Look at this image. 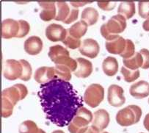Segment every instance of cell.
<instances>
[{
	"label": "cell",
	"instance_id": "cell-1",
	"mask_svg": "<svg viewBox=\"0 0 149 133\" xmlns=\"http://www.w3.org/2000/svg\"><path fill=\"white\" fill-rule=\"evenodd\" d=\"M38 96L46 118L60 127L69 125L83 107L82 99L73 85L60 79L41 84Z\"/></svg>",
	"mask_w": 149,
	"mask_h": 133
},
{
	"label": "cell",
	"instance_id": "cell-2",
	"mask_svg": "<svg viewBox=\"0 0 149 133\" xmlns=\"http://www.w3.org/2000/svg\"><path fill=\"white\" fill-rule=\"evenodd\" d=\"M126 28V19L120 15L113 16L107 23L102 25L100 29L102 37L107 41L116 38Z\"/></svg>",
	"mask_w": 149,
	"mask_h": 133
},
{
	"label": "cell",
	"instance_id": "cell-3",
	"mask_svg": "<svg viewBox=\"0 0 149 133\" xmlns=\"http://www.w3.org/2000/svg\"><path fill=\"white\" fill-rule=\"evenodd\" d=\"M49 58L55 65H65L69 67L71 71L75 72L77 69V62L70 57L68 50L60 45H54L49 48L48 53Z\"/></svg>",
	"mask_w": 149,
	"mask_h": 133
},
{
	"label": "cell",
	"instance_id": "cell-4",
	"mask_svg": "<svg viewBox=\"0 0 149 133\" xmlns=\"http://www.w3.org/2000/svg\"><path fill=\"white\" fill-rule=\"evenodd\" d=\"M92 120V113L85 107H81L68 125V131L70 133H85Z\"/></svg>",
	"mask_w": 149,
	"mask_h": 133
},
{
	"label": "cell",
	"instance_id": "cell-5",
	"mask_svg": "<svg viewBox=\"0 0 149 133\" xmlns=\"http://www.w3.org/2000/svg\"><path fill=\"white\" fill-rule=\"evenodd\" d=\"M141 116V108L137 105L132 104L118 112L116 121L122 127H129L138 123Z\"/></svg>",
	"mask_w": 149,
	"mask_h": 133
},
{
	"label": "cell",
	"instance_id": "cell-6",
	"mask_svg": "<svg viewBox=\"0 0 149 133\" xmlns=\"http://www.w3.org/2000/svg\"><path fill=\"white\" fill-rule=\"evenodd\" d=\"M104 98V89L99 84H92L85 90L84 100L92 108H95L101 104Z\"/></svg>",
	"mask_w": 149,
	"mask_h": 133
},
{
	"label": "cell",
	"instance_id": "cell-7",
	"mask_svg": "<svg viewBox=\"0 0 149 133\" xmlns=\"http://www.w3.org/2000/svg\"><path fill=\"white\" fill-rule=\"evenodd\" d=\"M28 94L26 87L23 84H16L10 88H8L2 91V96L5 97L12 102L14 106L18 102L24 99Z\"/></svg>",
	"mask_w": 149,
	"mask_h": 133
},
{
	"label": "cell",
	"instance_id": "cell-8",
	"mask_svg": "<svg viewBox=\"0 0 149 133\" xmlns=\"http://www.w3.org/2000/svg\"><path fill=\"white\" fill-rule=\"evenodd\" d=\"M23 66L19 61L9 59L5 61L3 66V76L9 80L20 79L22 75Z\"/></svg>",
	"mask_w": 149,
	"mask_h": 133
},
{
	"label": "cell",
	"instance_id": "cell-9",
	"mask_svg": "<svg viewBox=\"0 0 149 133\" xmlns=\"http://www.w3.org/2000/svg\"><path fill=\"white\" fill-rule=\"evenodd\" d=\"M123 92V89L119 85H111L108 88L107 100L109 104L116 107L123 105L126 102Z\"/></svg>",
	"mask_w": 149,
	"mask_h": 133
},
{
	"label": "cell",
	"instance_id": "cell-10",
	"mask_svg": "<svg viewBox=\"0 0 149 133\" xmlns=\"http://www.w3.org/2000/svg\"><path fill=\"white\" fill-rule=\"evenodd\" d=\"M68 30H66L62 25L57 24H49L45 31L46 38L52 42L63 41L65 39Z\"/></svg>",
	"mask_w": 149,
	"mask_h": 133
},
{
	"label": "cell",
	"instance_id": "cell-11",
	"mask_svg": "<svg viewBox=\"0 0 149 133\" xmlns=\"http://www.w3.org/2000/svg\"><path fill=\"white\" fill-rule=\"evenodd\" d=\"M79 51L84 56L90 58H95L100 51V47L98 42L94 39L87 38L82 41L81 47L79 48Z\"/></svg>",
	"mask_w": 149,
	"mask_h": 133
},
{
	"label": "cell",
	"instance_id": "cell-12",
	"mask_svg": "<svg viewBox=\"0 0 149 133\" xmlns=\"http://www.w3.org/2000/svg\"><path fill=\"white\" fill-rule=\"evenodd\" d=\"M34 79L38 83L45 84L58 78L56 75L54 67L43 66L36 70L34 74Z\"/></svg>",
	"mask_w": 149,
	"mask_h": 133
},
{
	"label": "cell",
	"instance_id": "cell-13",
	"mask_svg": "<svg viewBox=\"0 0 149 133\" xmlns=\"http://www.w3.org/2000/svg\"><path fill=\"white\" fill-rule=\"evenodd\" d=\"M19 24L18 21L7 19L2 23V37L5 39H10L17 37Z\"/></svg>",
	"mask_w": 149,
	"mask_h": 133
},
{
	"label": "cell",
	"instance_id": "cell-14",
	"mask_svg": "<svg viewBox=\"0 0 149 133\" xmlns=\"http://www.w3.org/2000/svg\"><path fill=\"white\" fill-rule=\"evenodd\" d=\"M131 96L137 99H141L149 96V83L140 80L131 85L129 89Z\"/></svg>",
	"mask_w": 149,
	"mask_h": 133
},
{
	"label": "cell",
	"instance_id": "cell-15",
	"mask_svg": "<svg viewBox=\"0 0 149 133\" xmlns=\"http://www.w3.org/2000/svg\"><path fill=\"white\" fill-rule=\"evenodd\" d=\"M24 48L27 54L36 55L43 49V41L38 36H31L25 40Z\"/></svg>",
	"mask_w": 149,
	"mask_h": 133
},
{
	"label": "cell",
	"instance_id": "cell-16",
	"mask_svg": "<svg viewBox=\"0 0 149 133\" xmlns=\"http://www.w3.org/2000/svg\"><path fill=\"white\" fill-rule=\"evenodd\" d=\"M109 121H110L109 114L106 110L100 109L94 112L92 125L96 127L100 131H103L108 127Z\"/></svg>",
	"mask_w": 149,
	"mask_h": 133
},
{
	"label": "cell",
	"instance_id": "cell-17",
	"mask_svg": "<svg viewBox=\"0 0 149 133\" xmlns=\"http://www.w3.org/2000/svg\"><path fill=\"white\" fill-rule=\"evenodd\" d=\"M76 61L77 62V69L74 72V75L79 78L88 77L93 72L92 63L82 57H78Z\"/></svg>",
	"mask_w": 149,
	"mask_h": 133
},
{
	"label": "cell",
	"instance_id": "cell-18",
	"mask_svg": "<svg viewBox=\"0 0 149 133\" xmlns=\"http://www.w3.org/2000/svg\"><path fill=\"white\" fill-rule=\"evenodd\" d=\"M38 5L43 8L40 17L44 22L54 19L56 17V3L54 2H39Z\"/></svg>",
	"mask_w": 149,
	"mask_h": 133
},
{
	"label": "cell",
	"instance_id": "cell-19",
	"mask_svg": "<svg viewBox=\"0 0 149 133\" xmlns=\"http://www.w3.org/2000/svg\"><path fill=\"white\" fill-rule=\"evenodd\" d=\"M126 40L121 36H118L116 38L106 42V49L109 53L120 55L125 49Z\"/></svg>",
	"mask_w": 149,
	"mask_h": 133
},
{
	"label": "cell",
	"instance_id": "cell-20",
	"mask_svg": "<svg viewBox=\"0 0 149 133\" xmlns=\"http://www.w3.org/2000/svg\"><path fill=\"white\" fill-rule=\"evenodd\" d=\"M103 71L109 77L115 76L118 70V63L116 58L113 57H107L102 63Z\"/></svg>",
	"mask_w": 149,
	"mask_h": 133
},
{
	"label": "cell",
	"instance_id": "cell-21",
	"mask_svg": "<svg viewBox=\"0 0 149 133\" xmlns=\"http://www.w3.org/2000/svg\"><path fill=\"white\" fill-rule=\"evenodd\" d=\"M88 24L84 21H79L73 24L68 29V33L72 37L77 39H80L86 34L88 31Z\"/></svg>",
	"mask_w": 149,
	"mask_h": 133
},
{
	"label": "cell",
	"instance_id": "cell-22",
	"mask_svg": "<svg viewBox=\"0 0 149 133\" xmlns=\"http://www.w3.org/2000/svg\"><path fill=\"white\" fill-rule=\"evenodd\" d=\"M118 13L126 19H131L135 14V4L133 2H121L118 8Z\"/></svg>",
	"mask_w": 149,
	"mask_h": 133
},
{
	"label": "cell",
	"instance_id": "cell-23",
	"mask_svg": "<svg viewBox=\"0 0 149 133\" xmlns=\"http://www.w3.org/2000/svg\"><path fill=\"white\" fill-rule=\"evenodd\" d=\"M124 66L128 69H131L132 71H135L138 69L140 67L143 66V58L142 54L139 52H136L133 57L129 59H123V61Z\"/></svg>",
	"mask_w": 149,
	"mask_h": 133
},
{
	"label": "cell",
	"instance_id": "cell-24",
	"mask_svg": "<svg viewBox=\"0 0 149 133\" xmlns=\"http://www.w3.org/2000/svg\"><path fill=\"white\" fill-rule=\"evenodd\" d=\"M98 12L93 8L88 7L81 13V21L88 24V26L94 25L98 20Z\"/></svg>",
	"mask_w": 149,
	"mask_h": 133
},
{
	"label": "cell",
	"instance_id": "cell-25",
	"mask_svg": "<svg viewBox=\"0 0 149 133\" xmlns=\"http://www.w3.org/2000/svg\"><path fill=\"white\" fill-rule=\"evenodd\" d=\"M56 5L57 7V14L54 20L64 22L69 16L71 9L68 4L65 2H58Z\"/></svg>",
	"mask_w": 149,
	"mask_h": 133
},
{
	"label": "cell",
	"instance_id": "cell-26",
	"mask_svg": "<svg viewBox=\"0 0 149 133\" xmlns=\"http://www.w3.org/2000/svg\"><path fill=\"white\" fill-rule=\"evenodd\" d=\"M56 75L57 78L69 82L71 79V71L67 65H55L54 66Z\"/></svg>",
	"mask_w": 149,
	"mask_h": 133
},
{
	"label": "cell",
	"instance_id": "cell-27",
	"mask_svg": "<svg viewBox=\"0 0 149 133\" xmlns=\"http://www.w3.org/2000/svg\"><path fill=\"white\" fill-rule=\"evenodd\" d=\"M39 129L34 121L27 120L20 124L19 128V133H38Z\"/></svg>",
	"mask_w": 149,
	"mask_h": 133
},
{
	"label": "cell",
	"instance_id": "cell-28",
	"mask_svg": "<svg viewBox=\"0 0 149 133\" xmlns=\"http://www.w3.org/2000/svg\"><path fill=\"white\" fill-rule=\"evenodd\" d=\"M120 73L123 76L124 80L127 82H134L140 77V71L139 70L131 71V70L126 68L125 66L122 67L121 69H120Z\"/></svg>",
	"mask_w": 149,
	"mask_h": 133
},
{
	"label": "cell",
	"instance_id": "cell-29",
	"mask_svg": "<svg viewBox=\"0 0 149 133\" xmlns=\"http://www.w3.org/2000/svg\"><path fill=\"white\" fill-rule=\"evenodd\" d=\"M2 110H1V114L3 118H8L13 114L14 105L12 104L10 101L8 100L5 97L2 96Z\"/></svg>",
	"mask_w": 149,
	"mask_h": 133
},
{
	"label": "cell",
	"instance_id": "cell-30",
	"mask_svg": "<svg viewBox=\"0 0 149 133\" xmlns=\"http://www.w3.org/2000/svg\"><path fill=\"white\" fill-rule=\"evenodd\" d=\"M126 47H125V49L120 54V56L121 57H123V59H129L133 57L134 54H134L135 53V47H134V43L130 39H126Z\"/></svg>",
	"mask_w": 149,
	"mask_h": 133
},
{
	"label": "cell",
	"instance_id": "cell-31",
	"mask_svg": "<svg viewBox=\"0 0 149 133\" xmlns=\"http://www.w3.org/2000/svg\"><path fill=\"white\" fill-rule=\"evenodd\" d=\"M23 66V71H22V75L20 77V79L23 81H28L31 79L32 77V67L28 61L25 60H20L19 61Z\"/></svg>",
	"mask_w": 149,
	"mask_h": 133
},
{
	"label": "cell",
	"instance_id": "cell-32",
	"mask_svg": "<svg viewBox=\"0 0 149 133\" xmlns=\"http://www.w3.org/2000/svg\"><path fill=\"white\" fill-rule=\"evenodd\" d=\"M65 45L68 48L71 49H75L79 48L81 47V40L80 39H77L75 38L72 37L70 36L68 33H67L65 39L63 41Z\"/></svg>",
	"mask_w": 149,
	"mask_h": 133
},
{
	"label": "cell",
	"instance_id": "cell-33",
	"mask_svg": "<svg viewBox=\"0 0 149 133\" xmlns=\"http://www.w3.org/2000/svg\"><path fill=\"white\" fill-rule=\"evenodd\" d=\"M18 22L19 24V30L16 38H22L25 37L29 33L30 26H29V24L24 20H19Z\"/></svg>",
	"mask_w": 149,
	"mask_h": 133
},
{
	"label": "cell",
	"instance_id": "cell-34",
	"mask_svg": "<svg viewBox=\"0 0 149 133\" xmlns=\"http://www.w3.org/2000/svg\"><path fill=\"white\" fill-rule=\"evenodd\" d=\"M139 15L141 18H149V2H140L138 3Z\"/></svg>",
	"mask_w": 149,
	"mask_h": 133
},
{
	"label": "cell",
	"instance_id": "cell-35",
	"mask_svg": "<svg viewBox=\"0 0 149 133\" xmlns=\"http://www.w3.org/2000/svg\"><path fill=\"white\" fill-rule=\"evenodd\" d=\"M140 53L142 54L143 58V64L142 68L148 69L149 68V50L147 49H142L140 51Z\"/></svg>",
	"mask_w": 149,
	"mask_h": 133
},
{
	"label": "cell",
	"instance_id": "cell-36",
	"mask_svg": "<svg viewBox=\"0 0 149 133\" xmlns=\"http://www.w3.org/2000/svg\"><path fill=\"white\" fill-rule=\"evenodd\" d=\"M98 6L102 10L105 11L112 10L115 8L116 2H98L97 3Z\"/></svg>",
	"mask_w": 149,
	"mask_h": 133
},
{
	"label": "cell",
	"instance_id": "cell-37",
	"mask_svg": "<svg viewBox=\"0 0 149 133\" xmlns=\"http://www.w3.org/2000/svg\"><path fill=\"white\" fill-rule=\"evenodd\" d=\"M78 16H79V10L73 8V9L71 10V13H70L68 17L67 18V19H66L63 23L66 24L72 23V22H75V21L78 19Z\"/></svg>",
	"mask_w": 149,
	"mask_h": 133
},
{
	"label": "cell",
	"instance_id": "cell-38",
	"mask_svg": "<svg viewBox=\"0 0 149 133\" xmlns=\"http://www.w3.org/2000/svg\"><path fill=\"white\" fill-rule=\"evenodd\" d=\"M100 132V130L97 129L96 127H94V126L91 125L88 127V130L85 132V133H99Z\"/></svg>",
	"mask_w": 149,
	"mask_h": 133
},
{
	"label": "cell",
	"instance_id": "cell-39",
	"mask_svg": "<svg viewBox=\"0 0 149 133\" xmlns=\"http://www.w3.org/2000/svg\"><path fill=\"white\" fill-rule=\"evenodd\" d=\"M143 125H144L145 128L149 132V113H148L145 117L144 121H143Z\"/></svg>",
	"mask_w": 149,
	"mask_h": 133
},
{
	"label": "cell",
	"instance_id": "cell-40",
	"mask_svg": "<svg viewBox=\"0 0 149 133\" xmlns=\"http://www.w3.org/2000/svg\"><path fill=\"white\" fill-rule=\"evenodd\" d=\"M143 28L146 31L149 32V18H148L143 24Z\"/></svg>",
	"mask_w": 149,
	"mask_h": 133
},
{
	"label": "cell",
	"instance_id": "cell-41",
	"mask_svg": "<svg viewBox=\"0 0 149 133\" xmlns=\"http://www.w3.org/2000/svg\"><path fill=\"white\" fill-rule=\"evenodd\" d=\"M88 3H90V2H71L72 6L75 7V8H77V7H82Z\"/></svg>",
	"mask_w": 149,
	"mask_h": 133
},
{
	"label": "cell",
	"instance_id": "cell-42",
	"mask_svg": "<svg viewBox=\"0 0 149 133\" xmlns=\"http://www.w3.org/2000/svg\"><path fill=\"white\" fill-rule=\"evenodd\" d=\"M52 133H65V132L63 131H62V130H55V131L52 132Z\"/></svg>",
	"mask_w": 149,
	"mask_h": 133
},
{
	"label": "cell",
	"instance_id": "cell-43",
	"mask_svg": "<svg viewBox=\"0 0 149 133\" xmlns=\"http://www.w3.org/2000/svg\"><path fill=\"white\" fill-rule=\"evenodd\" d=\"M38 133H46V132H44L43 130H41V129H39V131Z\"/></svg>",
	"mask_w": 149,
	"mask_h": 133
},
{
	"label": "cell",
	"instance_id": "cell-44",
	"mask_svg": "<svg viewBox=\"0 0 149 133\" xmlns=\"http://www.w3.org/2000/svg\"><path fill=\"white\" fill-rule=\"evenodd\" d=\"M102 133H109V132H103Z\"/></svg>",
	"mask_w": 149,
	"mask_h": 133
},
{
	"label": "cell",
	"instance_id": "cell-45",
	"mask_svg": "<svg viewBox=\"0 0 149 133\" xmlns=\"http://www.w3.org/2000/svg\"><path fill=\"white\" fill-rule=\"evenodd\" d=\"M148 104H149V99H148Z\"/></svg>",
	"mask_w": 149,
	"mask_h": 133
},
{
	"label": "cell",
	"instance_id": "cell-46",
	"mask_svg": "<svg viewBox=\"0 0 149 133\" xmlns=\"http://www.w3.org/2000/svg\"><path fill=\"white\" fill-rule=\"evenodd\" d=\"M140 133H143V132H140Z\"/></svg>",
	"mask_w": 149,
	"mask_h": 133
}]
</instances>
